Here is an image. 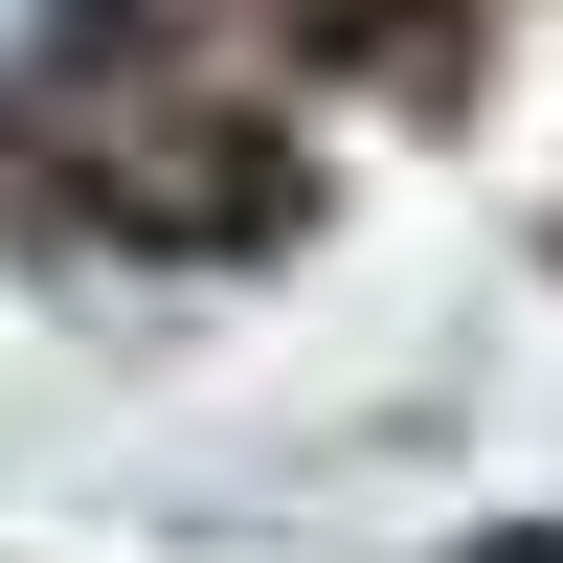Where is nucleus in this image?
<instances>
[{"label": "nucleus", "mask_w": 563, "mask_h": 563, "mask_svg": "<svg viewBox=\"0 0 563 563\" xmlns=\"http://www.w3.org/2000/svg\"><path fill=\"white\" fill-rule=\"evenodd\" d=\"M316 23H339V45H406V23H429V0H316Z\"/></svg>", "instance_id": "2"}, {"label": "nucleus", "mask_w": 563, "mask_h": 563, "mask_svg": "<svg viewBox=\"0 0 563 563\" xmlns=\"http://www.w3.org/2000/svg\"><path fill=\"white\" fill-rule=\"evenodd\" d=\"M135 68H158V0H0V135H113Z\"/></svg>", "instance_id": "1"}]
</instances>
